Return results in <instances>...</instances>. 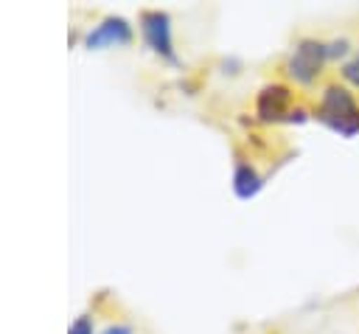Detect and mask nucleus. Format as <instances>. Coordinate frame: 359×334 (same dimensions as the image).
I'll return each mask as SVG.
<instances>
[{"label":"nucleus","mask_w":359,"mask_h":334,"mask_svg":"<svg viewBox=\"0 0 359 334\" xmlns=\"http://www.w3.org/2000/svg\"><path fill=\"white\" fill-rule=\"evenodd\" d=\"M314 118L342 138L359 135V101L348 84H325V90L320 93Z\"/></svg>","instance_id":"nucleus-1"},{"label":"nucleus","mask_w":359,"mask_h":334,"mask_svg":"<svg viewBox=\"0 0 359 334\" xmlns=\"http://www.w3.org/2000/svg\"><path fill=\"white\" fill-rule=\"evenodd\" d=\"M328 62V51H325V42L323 39H314V36H303L294 42V48L289 51L286 62H283V70L286 76L294 81V84H314L317 76L323 73Z\"/></svg>","instance_id":"nucleus-2"},{"label":"nucleus","mask_w":359,"mask_h":334,"mask_svg":"<svg viewBox=\"0 0 359 334\" xmlns=\"http://www.w3.org/2000/svg\"><path fill=\"white\" fill-rule=\"evenodd\" d=\"M140 34H143V42H146L157 56H163V59H168V62H177L168 11H160V8L143 11V14H140Z\"/></svg>","instance_id":"nucleus-3"},{"label":"nucleus","mask_w":359,"mask_h":334,"mask_svg":"<svg viewBox=\"0 0 359 334\" xmlns=\"http://www.w3.org/2000/svg\"><path fill=\"white\" fill-rule=\"evenodd\" d=\"M292 112V90L280 81H269L255 95V115L264 123H283Z\"/></svg>","instance_id":"nucleus-4"},{"label":"nucleus","mask_w":359,"mask_h":334,"mask_svg":"<svg viewBox=\"0 0 359 334\" xmlns=\"http://www.w3.org/2000/svg\"><path fill=\"white\" fill-rule=\"evenodd\" d=\"M129 39H132L129 20L121 14H109L84 34V48L95 51V48H107V45H126Z\"/></svg>","instance_id":"nucleus-5"},{"label":"nucleus","mask_w":359,"mask_h":334,"mask_svg":"<svg viewBox=\"0 0 359 334\" xmlns=\"http://www.w3.org/2000/svg\"><path fill=\"white\" fill-rule=\"evenodd\" d=\"M261 188H264V177L258 174V168L247 160H238L233 168V194L238 199H252Z\"/></svg>","instance_id":"nucleus-6"},{"label":"nucleus","mask_w":359,"mask_h":334,"mask_svg":"<svg viewBox=\"0 0 359 334\" xmlns=\"http://www.w3.org/2000/svg\"><path fill=\"white\" fill-rule=\"evenodd\" d=\"M339 73H342L345 84H351V87H356V90H359V51H356L353 56H348V59L342 62Z\"/></svg>","instance_id":"nucleus-7"},{"label":"nucleus","mask_w":359,"mask_h":334,"mask_svg":"<svg viewBox=\"0 0 359 334\" xmlns=\"http://www.w3.org/2000/svg\"><path fill=\"white\" fill-rule=\"evenodd\" d=\"M325 51H328V59H345L351 51V42L348 39H331V42H325Z\"/></svg>","instance_id":"nucleus-8"},{"label":"nucleus","mask_w":359,"mask_h":334,"mask_svg":"<svg viewBox=\"0 0 359 334\" xmlns=\"http://www.w3.org/2000/svg\"><path fill=\"white\" fill-rule=\"evenodd\" d=\"M67 334H95V331H93V320H90V314H81V317H76V320L70 323Z\"/></svg>","instance_id":"nucleus-9"},{"label":"nucleus","mask_w":359,"mask_h":334,"mask_svg":"<svg viewBox=\"0 0 359 334\" xmlns=\"http://www.w3.org/2000/svg\"><path fill=\"white\" fill-rule=\"evenodd\" d=\"M306 121H309V112H306L303 107H292V112L286 115L283 123H306Z\"/></svg>","instance_id":"nucleus-10"},{"label":"nucleus","mask_w":359,"mask_h":334,"mask_svg":"<svg viewBox=\"0 0 359 334\" xmlns=\"http://www.w3.org/2000/svg\"><path fill=\"white\" fill-rule=\"evenodd\" d=\"M101 334H132V326H126V323H112V326H107Z\"/></svg>","instance_id":"nucleus-11"}]
</instances>
